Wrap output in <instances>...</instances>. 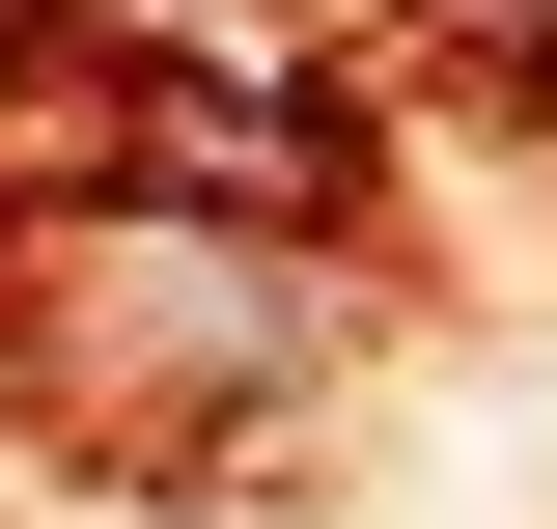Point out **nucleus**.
I'll return each instance as SVG.
<instances>
[{"mask_svg":"<svg viewBox=\"0 0 557 529\" xmlns=\"http://www.w3.org/2000/svg\"><path fill=\"white\" fill-rule=\"evenodd\" d=\"M28 279H57V418H112V446H223V418H278L307 391V279L251 251V223H196V196H57L28 223Z\"/></svg>","mask_w":557,"mask_h":529,"instance_id":"f257e3e1","label":"nucleus"}]
</instances>
